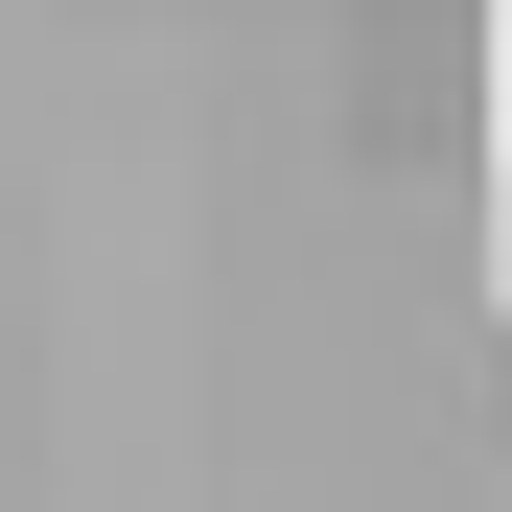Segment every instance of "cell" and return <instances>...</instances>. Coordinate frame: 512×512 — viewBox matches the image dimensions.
Instances as JSON below:
<instances>
[{"label":"cell","instance_id":"1","mask_svg":"<svg viewBox=\"0 0 512 512\" xmlns=\"http://www.w3.org/2000/svg\"><path fill=\"white\" fill-rule=\"evenodd\" d=\"M489 419H512V326H489Z\"/></svg>","mask_w":512,"mask_h":512}]
</instances>
